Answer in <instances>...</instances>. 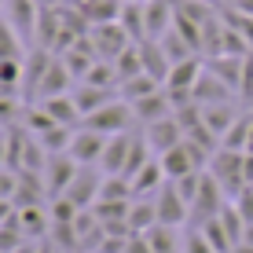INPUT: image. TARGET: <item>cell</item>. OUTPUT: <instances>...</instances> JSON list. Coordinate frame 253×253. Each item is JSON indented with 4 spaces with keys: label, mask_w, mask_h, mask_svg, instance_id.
Listing matches in <instances>:
<instances>
[{
    "label": "cell",
    "mask_w": 253,
    "mask_h": 253,
    "mask_svg": "<svg viewBox=\"0 0 253 253\" xmlns=\"http://www.w3.org/2000/svg\"><path fill=\"white\" fill-rule=\"evenodd\" d=\"M195 228H202V235L209 239V246H213L216 253H235V242H231V235H228L220 216H209L206 224H195Z\"/></svg>",
    "instance_id": "30"
},
{
    "label": "cell",
    "mask_w": 253,
    "mask_h": 253,
    "mask_svg": "<svg viewBox=\"0 0 253 253\" xmlns=\"http://www.w3.org/2000/svg\"><path fill=\"white\" fill-rule=\"evenodd\" d=\"M231 198L224 195V187L216 184L213 172H202V184H198V195L191 202V224H206L209 216H220V209L228 206Z\"/></svg>",
    "instance_id": "3"
},
{
    "label": "cell",
    "mask_w": 253,
    "mask_h": 253,
    "mask_svg": "<svg viewBox=\"0 0 253 253\" xmlns=\"http://www.w3.org/2000/svg\"><path fill=\"white\" fill-rule=\"evenodd\" d=\"M147 41H162L172 30L176 19V0H147Z\"/></svg>",
    "instance_id": "14"
},
{
    "label": "cell",
    "mask_w": 253,
    "mask_h": 253,
    "mask_svg": "<svg viewBox=\"0 0 253 253\" xmlns=\"http://www.w3.org/2000/svg\"><path fill=\"white\" fill-rule=\"evenodd\" d=\"M88 37H92V44H95V55L107 59V63H114L128 44H136V41L125 33V26H121V22H95L92 30H88Z\"/></svg>",
    "instance_id": "5"
},
{
    "label": "cell",
    "mask_w": 253,
    "mask_h": 253,
    "mask_svg": "<svg viewBox=\"0 0 253 253\" xmlns=\"http://www.w3.org/2000/svg\"><path fill=\"white\" fill-rule=\"evenodd\" d=\"M231 99H235V88L224 84L220 77L206 66L202 77H198V84H195V103L198 107H209V103H231Z\"/></svg>",
    "instance_id": "15"
},
{
    "label": "cell",
    "mask_w": 253,
    "mask_h": 253,
    "mask_svg": "<svg viewBox=\"0 0 253 253\" xmlns=\"http://www.w3.org/2000/svg\"><path fill=\"white\" fill-rule=\"evenodd\" d=\"M147 246H151L154 253H184V235H180L176 228H165V224H154L151 231L143 235Z\"/></svg>",
    "instance_id": "25"
},
{
    "label": "cell",
    "mask_w": 253,
    "mask_h": 253,
    "mask_svg": "<svg viewBox=\"0 0 253 253\" xmlns=\"http://www.w3.org/2000/svg\"><path fill=\"white\" fill-rule=\"evenodd\" d=\"M19 110V95H0V128H7Z\"/></svg>",
    "instance_id": "38"
},
{
    "label": "cell",
    "mask_w": 253,
    "mask_h": 253,
    "mask_svg": "<svg viewBox=\"0 0 253 253\" xmlns=\"http://www.w3.org/2000/svg\"><path fill=\"white\" fill-rule=\"evenodd\" d=\"M4 11H7V22L15 26V33L22 37V44H33L37 41V19H41L37 0H4Z\"/></svg>",
    "instance_id": "9"
},
{
    "label": "cell",
    "mask_w": 253,
    "mask_h": 253,
    "mask_svg": "<svg viewBox=\"0 0 253 253\" xmlns=\"http://www.w3.org/2000/svg\"><path fill=\"white\" fill-rule=\"evenodd\" d=\"M74 74L66 70V63L63 59H51V66L44 70V77L37 81V88H33V103H41V99H55V95H70L74 92Z\"/></svg>",
    "instance_id": "7"
},
{
    "label": "cell",
    "mask_w": 253,
    "mask_h": 253,
    "mask_svg": "<svg viewBox=\"0 0 253 253\" xmlns=\"http://www.w3.org/2000/svg\"><path fill=\"white\" fill-rule=\"evenodd\" d=\"M206 172L216 176V184L224 187V195H228L231 202L250 187L246 184V154H242V151H224V147H220V151L213 154V162H209Z\"/></svg>",
    "instance_id": "1"
},
{
    "label": "cell",
    "mask_w": 253,
    "mask_h": 253,
    "mask_svg": "<svg viewBox=\"0 0 253 253\" xmlns=\"http://www.w3.org/2000/svg\"><path fill=\"white\" fill-rule=\"evenodd\" d=\"M184 253H216V250L209 246V239L202 235V228H195V224H191V228L184 231Z\"/></svg>",
    "instance_id": "37"
},
{
    "label": "cell",
    "mask_w": 253,
    "mask_h": 253,
    "mask_svg": "<svg viewBox=\"0 0 253 253\" xmlns=\"http://www.w3.org/2000/svg\"><path fill=\"white\" fill-rule=\"evenodd\" d=\"M132 114L139 125H154V121H162V118H169V114H176L172 110V99H169V92H154V95H147V99H139L132 103Z\"/></svg>",
    "instance_id": "17"
},
{
    "label": "cell",
    "mask_w": 253,
    "mask_h": 253,
    "mask_svg": "<svg viewBox=\"0 0 253 253\" xmlns=\"http://www.w3.org/2000/svg\"><path fill=\"white\" fill-rule=\"evenodd\" d=\"M202 70H206V63L198 55L184 59V63H172L169 77H165V92H191L195 95V84H198V77H202Z\"/></svg>",
    "instance_id": "13"
},
{
    "label": "cell",
    "mask_w": 253,
    "mask_h": 253,
    "mask_svg": "<svg viewBox=\"0 0 253 253\" xmlns=\"http://www.w3.org/2000/svg\"><path fill=\"white\" fill-rule=\"evenodd\" d=\"M77 213H81V209L70 202L66 195H59V198H51V202H48V216H51V224H74V220H77Z\"/></svg>",
    "instance_id": "36"
},
{
    "label": "cell",
    "mask_w": 253,
    "mask_h": 253,
    "mask_svg": "<svg viewBox=\"0 0 253 253\" xmlns=\"http://www.w3.org/2000/svg\"><path fill=\"white\" fill-rule=\"evenodd\" d=\"M77 165L70 154H48V165H44V187H48V198H59V195H66L70 184H74V176H77Z\"/></svg>",
    "instance_id": "8"
},
{
    "label": "cell",
    "mask_w": 253,
    "mask_h": 253,
    "mask_svg": "<svg viewBox=\"0 0 253 253\" xmlns=\"http://www.w3.org/2000/svg\"><path fill=\"white\" fill-rule=\"evenodd\" d=\"M95 253H99V250H95Z\"/></svg>",
    "instance_id": "47"
},
{
    "label": "cell",
    "mask_w": 253,
    "mask_h": 253,
    "mask_svg": "<svg viewBox=\"0 0 253 253\" xmlns=\"http://www.w3.org/2000/svg\"><path fill=\"white\" fill-rule=\"evenodd\" d=\"M220 19L253 48V15H246V11H239V7H228V4H224V7H220Z\"/></svg>",
    "instance_id": "33"
},
{
    "label": "cell",
    "mask_w": 253,
    "mask_h": 253,
    "mask_svg": "<svg viewBox=\"0 0 253 253\" xmlns=\"http://www.w3.org/2000/svg\"><path fill=\"white\" fill-rule=\"evenodd\" d=\"M103 176H107V172L95 169V165H81V169H77V176H74V184H70V191H66V198H70L77 209H92L95 202H99Z\"/></svg>",
    "instance_id": "6"
},
{
    "label": "cell",
    "mask_w": 253,
    "mask_h": 253,
    "mask_svg": "<svg viewBox=\"0 0 253 253\" xmlns=\"http://www.w3.org/2000/svg\"><path fill=\"white\" fill-rule=\"evenodd\" d=\"M22 125H26V128H30V132H33V136H44V132H48V128H55V125H59V121H55V118H51V114H48V110H44V107H41V103H30V107H26V114H22Z\"/></svg>",
    "instance_id": "34"
},
{
    "label": "cell",
    "mask_w": 253,
    "mask_h": 253,
    "mask_svg": "<svg viewBox=\"0 0 253 253\" xmlns=\"http://www.w3.org/2000/svg\"><path fill=\"white\" fill-rule=\"evenodd\" d=\"M242 95L253 99V51L246 55V74H242Z\"/></svg>",
    "instance_id": "39"
},
{
    "label": "cell",
    "mask_w": 253,
    "mask_h": 253,
    "mask_svg": "<svg viewBox=\"0 0 253 253\" xmlns=\"http://www.w3.org/2000/svg\"><path fill=\"white\" fill-rule=\"evenodd\" d=\"M0 59H22V37L7 19H0Z\"/></svg>",
    "instance_id": "35"
},
{
    "label": "cell",
    "mask_w": 253,
    "mask_h": 253,
    "mask_svg": "<svg viewBox=\"0 0 253 253\" xmlns=\"http://www.w3.org/2000/svg\"><path fill=\"white\" fill-rule=\"evenodd\" d=\"M147 0H125V4H121V15H118V22L125 26V33L128 37L136 41H147Z\"/></svg>",
    "instance_id": "22"
},
{
    "label": "cell",
    "mask_w": 253,
    "mask_h": 253,
    "mask_svg": "<svg viewBox=\"0 0 253 253\" xmlns=\"http://www.w3.org/2000/svg\"><path fill=\"white\" fill-rule=\"evenodd\" d=\"M206 66L220 77L224 84H231L235 92H242V74H246V55H213L206 59Z\"/></svg>",
    "instance_id": "20"
},
{
    "label": "cell",
    "mask_w": 253,
    "mask_h": 253,
    "mask_svg": "<svg viewBox=\"0 0 253 253\" xmlns=\"http://www.w3.org/2000/svg\"><path fill=\"white\" fill-rule=\"evenodd\" d=\"M228 7H239V11H246V15H253V0H239V4H228Z\"/></svg>",
    "instance_id": "43"
},
{
    "label": "cell",
    "mask_w": 253,
    "mask_h": 253,
    "mask_svg": "<svg viewBox=\"0 0 253 253\" xmlns=\"http://www.w3.org/2000/svg\"><path fill=\"white\" fill-rule=\"evenodd\" d=\"M158 158H162L165 180H180V176H187V172H206V169H198V165H195V154H191V147H187V143L172 147V151L158 154Z\"/></svg>",
    "instance_id": "18"
},
{
    "label": "cell",
    "mask_w": 253,
    "mask_h": 253,
    "mask_svg": "<svg viewBox=\"0 0 253 253\" xmlns=\"http://www.w3.org/2000/svg\"><path fill=\"white\" fill-rule=\"evenodd\" d=\"M41 107H44L48 114L59 121V125H74V128H77V125L84 121V114L77 110V103H74V95H55V99H41Z\"/></svg>",
    "instance_id": "26"
},
{
    "label": "cell",
    "mask_w": 253,
    "mask_h": 253,
    "mask_svg": "<svg viewBox=\"0 0 253 253\" xmlns=\"http://www.w3.org/2000/svg\"><path fill=\"white\" fill-rule=\"evenodd\" d=\"M239 107H235V99L231 103H209V107H202V121H206V128L213 132L216 139H224L228 136V128L239 121Z\"/></svg>",
    "instance_id": "16"
},
{
    "label": "cell",
    "mask_w": 253,
    "mask_h": 253,
    "mask_svg": "<svg viewBox=\"0 0 253 253\" xmlns=\"http://www.w3.org/2000/svg\"><path fill=\"white\" fill-rule=\"evenodd\" d=\"M103 147H107V136L103 132H95V128H77L74 132V143H70V158H74L77 165H99L103 158Z\"/></svg>",
    "instance_id": "11"
},
{
    "label": "cell",
    "mask_w": 253,
    "mask_h": 253,
    "mask_svg": "<svg viewBox=\"0 0 253 253\" xmlns=\"http://www.w3.org/2000/svg\"><path fill=\"white\" fill-rule=\"evenodd\" d=\"M250 132H253V118H250V114H242V118L228 128V136L220 139V147H224V151H242V154H246V147H250Z\"/></svg>",
    "instance_id": "31"
},
{
    "label": "cell",
    "mask_w": 253,
    "mask_h": 253,
    "mask_svg": "<svg viewBox=\"0 0 253 253\" xmlns=\"http://www.w3.org/2000/svg\"><path fill=\"white\" fill-rule=\"evenodd\" d=\"M158 224V202L151 198H132V209H128V228H132V235H147Z\"/></svg>",
    "instance_id": "24"
},
{
    "label": "cell",
    "mask_w": 253,
    "mask_h": 253,
    "mask_svg": "<svg viewBox=\"0 0 253 253\" xmlns=\"http://www.w3.org/2000/svg\"><path fill=\"white\" fill-rule=\"evenodd\" d=\"M0 7H4V0H0Z\"/></svg>",
    "instance_id": "46"
},
{
    "label": "cell",
    "mask_w": 253,
    "mask_h": 253,
    "mask_svg": "<svg viewBox=\"0 0 253 253\" xmlns=\"http://www.w3.org/2000/svg\"><path fill=\"white\" fill-rule=\"evenodd\" d=\"M11 213H15V202H11V198H0V224H4Z\"/></svg>",
    "instance_id": "41"
},
{
    "label": "cell",
    "mask_w": 253,
    "mask_h": 253,
    "mask_svg": "<svg viewBox=\"0 0 253 253\" xmlns=\"http://www.w3.org/2000/svg\"><path fill=\"white\" fill-rule=\"evenodd\" d=\"M74 132H77L74 125H55V128H48V132L37 136V139L44 143L48 154H63V151H70V143H74Z\"/></svg>",
    "instance_id": "32"
},
{
    "label": "cell",
    "mask_w": 253,
    "mask_h": 253,
    "mask_svg": "<svg viewBox=\"0 0 253 253\" xmlns=\"http://www.w3.org/2000/svg\"><path fill=\"white\" fill-rule=\"evenodd\" d=\"M162 88H165V84L158 81V77L139 74V77H132V81H125V84H121V99L139 103V99H147V95H154V92H162Z\"/></svg>",
    "instance_id": "29"
},
{
    "label": "cell",
    "mask_w": 253,
    "mask_h": 253,
    "mask_svg": "<svg viewBox=\"0 0 253 253\" xmlns=\"http://www.w3.org/2000/svg\"><path fill=\"white\" fill-rule=\"evenodd\" d=\"M139 51H143V70L165 84V77H169V70H172V59L165 55L162 41H139Z\"/></svg>",
    "instance_id": "23"
},
{
    "label": "cell",
    "mask_w": 253,
    "mask_h": 253,
    "mask_svg": "<svg viewBox=\"0 0 253 253\" xmlns=\"http://www.w3.org/2000/svg\"><path fill=\"white\" fill-rule=\"evenodd\" d=\"M132 180V195L136 198H151V195H158V187L165 184V169H162V158L154 154L151 162L143 165V169L136 172V176H128Z\"/></svg>",
    "instance_id": "21"
},
{
    "label": "cell",
    "mask_w": 253,
    "mask_h": 253,
    "mask_svg": "<svg viewBox=\"0 0 253 253\" xmlns=\"http://www.w3.org/2000/svg\"><path fill=\"white\" fill-rule=\"evenodd\" d=\"M246 154H253V132H250V147H246Z\"/></svg>",
    "instance_id": "44"
},
{
    "label": "cell",
    "mask_w": 253,
    "mask_h": 253,
    "mask_svg": "<svg viewBox=\"0 0 253 253\" xmlns=\"http://www.w3.org/2000/svg\"><path fill=\"white\" fill-rule=\"evenodd\" d=\"M132 121H136L132 103L128 99H114V103H107V107H99L95 114L84 118V128H95V132H103V136H118V132H128Z\"/></svg>",
    "instance_id": "2"
},
{
    "label": "cell",
    "mask_w": 253,
    "mask_h": 253,
    "mask_svg": "<svg viewBox=\"0 0 253 253\" xmlns=\"http://www.w3.org/2000/svg\"><path fill=\"white\" fill-rule=\"evenodd\" d=\"M70 95H74L77 110H81L84 118L95 114L99 107H107V103H114V88H95V84H84V81H77ZM81 125H84V121H81Z\"/></svg>",
    "instance_id": "19"
},
{
    "label": "cell",
    "mask_w": 253,
    "mask_h": 253,
    "mask_svg": "<svg viewBox=\"0 0 253 253\" xmlns=\"http://www.w3.org/2000/svg\"><path fill=\"white\" fill-rule=\"evenodd\" d=\"M128 151H132V136H128V132L107 136V147H103L99 169L107 172V176H125V162H128Z\"/></svg>",
    "instance_id": "12"
},
{
    "label": "cell",
    "mask_w": 253,
    "mask_h": 253,
    "mask_svg": "<svg viewBox=\"0 0 253 253\" xmlns=\"http://www.w3.org/2000/svg\"><path fill=\"white\" fill-rule=\"evenodd\" d=\"M114 70H118V81L125 84V81H132V77L139 74H147L143 70V51H139V44H128L121 55L114 59Z\"/></svg>",
    "instance_id": "28"
},
{
    "label": "cell",
    "mask_w": 253,
    "mask_h": 253,
    "mask_svg": "<svg viewBox=\"0 0 253 253\" xmlns=\"http://www.w3.org/2000/svg\"><path fill=\"white\" fill-rule=\"evenodd\" d=\"M125 253H154V250L147 246V239H143V235H136V239L128 242V250H125Z\"/></svg>",
    "instance_id": "40"
},
{
    "label": "cell",
    "mask_w": 253,
    "mask_h": 253,
    "mask_svg": "<svg viewBox=\"0 0 253 253\" xmlns=\"http://www.w3.org/2000/svg\"><path fill=\"white\" fill-rule=\"evenodd\" d=\"M154 202H158V224H165V228H184V224H191V206H187V198L176 191L172 180H165V184L158 187Z\"/></svg>",
    "instance_id": "4"
},
{
    "label": "cell",
    "mask_w": 253,
    "mask_h": 253,
    "mask_svg": "<svg viewBox=\"0 0 253 253\" xmlns=\"http://www.w3.org/2000/svg\"><path fill=\"white\" fill-rule=\"evenodd\" d=\"M224 4H239V0H224Z\"/></svg>",
    "instance_id": "45"
},
{
    "label": "cell",
    "mask_w": 253,
    "mask_h": 253,
    "mask_svg": "<svg viewBox=\"0 0 253 253\" xmlns=\"http://www.w3.org/2000/svg\"><path fill=\"white\" fill-rule=\"evenodd\" d=\"M7 165V132L0 128V169Z\"/></svg>",
    "instance_id": "42"
},
{
    "label": "cell",
    "mask_w": 253,
    "mask_h": 253,
    "mask_svg": "<svg viewBox=\"0 0 253 253\" xmlns=\"http://www.w3.org/2000/svg\"><path fill=\"white\" fill-rule=\"evenodd\" d=\"M19 224H22L26 239H33V242H37L41 235L51 231V216H48L44 206H26V209H19Z\"/></svg>",
    "instance_id": "27"
},
{
    "label": "cell",
    "mask_w": 253,
    "mask_h": 253,
    "mask_svg": "<svg viewBox=\"0 0 253 253\" xmlns=\"http://www.w3.org/2000/svg\"><path fill=\"white\" fill-rule=\"evenodd\" d=\"M143 136H147V143H151L154 154H165V151L184 143V125L176 121V114H169V118L154 121V125H143Z\"/></svg>",
    "instance_id": "10"
}]
</instances>
